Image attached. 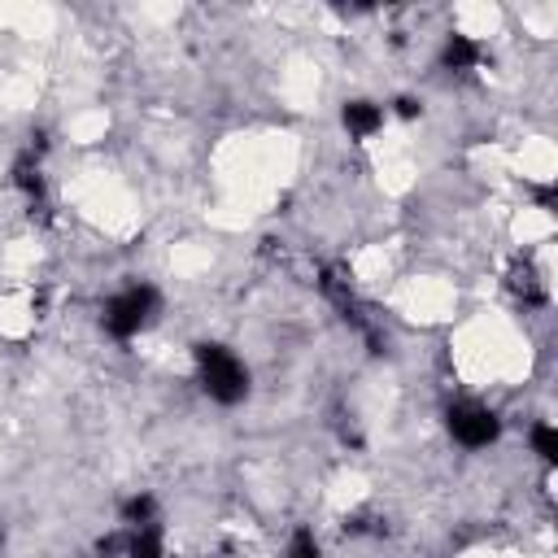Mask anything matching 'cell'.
<instances>
[{
  "instance_id": "cell-1",
  "label": "cell",
  "mask_w": 558,
  "mask_h": 558,
  "mask_svg": "<svg viewBox=\"0 0 558 558\" xmlns=\"http://www.w3.org/2000/svg\"><path fill=\"white\" fill-rule=\"evenodd\" d=\"M192 366H196V384L214 405H240L253 388V375L244 366V357L231 344L218 340H196L192 344Z\"/></svg>"
},
{
  "instance_id": "cell-2",
  "label": "cell",
  "mask_w": 558,
  "mask_h": 558,
  "mask_svg": "<svg viewBox=\"0 0 558 558\" xmlns=\"http://www.w3.org/2000/svg\"><path fill=\"white\" fill-rule=\"evenodd\" d=\"M157 314H161V292H157L153 283H144V279H131V283H122V288L100 305V327H105L109 340L126 344V340L144 336V331L157 323Z\"/></svg>"
},
{
  "instance_id": "cell-3",
  "label": "cell",
  "mask_w": 558,
  "mask_h": 558,
  "mask_svg": "<svg viewBox=\"0 0 558 558\" xmlns=\"http://www.w3.org/2000/svg\"><path fill=\"white\" fill-rule=\"evenodd\" d=\"M445 432L462 449H488L501 436V418H497L493 405H484L475 397H458V401L445 405Z\"/></svg>"
},
{
  "instance_id": "cell-4",
  "label": "cell",
  "mask_w": 558,
  "mask_h": 558,
  "mask_svg": "<svg viewBox=\"0 0 558 558\" xmlns=\"http://www.w3.org/2000/svg\"><path fill=\"white\" fill-rule=\"evenodd\" d=\"M9 183L17 187V196L31 205V214L48 209V179H44V135H31V144L13 157Z\"/></svg>"
},
{
  "instance_id": "cell-5",
  "label": "cell",
  "mask_w": 558,
  "mask_h": 558,
  "mask_svg": "<svg viewBox=\"0 0 558 558\" xmlns=\"http://www.w3.org/2000/svg\"><path fill=\"white\" fill-rule=\"evenodd\" d=\"M484 61H488V48L475 35H466V31H449L440 52H436V65L445 74H475Z\"/></svg>"
},
{
  "instance_id": "cell-6",
  "label": "cell",
  "mask_w": 558,
  "mask_h": 558,
  "mask_svg": "<svg viewBox=\"0 0 558 558\" xmlns=\"http://www.w3.org/2000/svg\"><path fill=\"white\" fill-rule=\"evenodd\" d=\"M384 122H388V105H379V100L353 96V100L340 105V126H344V135H349L353 144H366L371 135H379Z\"/></svg>"
},
{
  "instance_id": "cell-7",
  "label": "cell",
  "mask_w": 558,
  "mask_h": 558,
  "mask_svg": "<svg viewBox=\"0 0 558 558\" xmlns=\"http://www.w3.org/2000/svg\"><path fill=\"white\" fill-rule=\"evenodd\" d=\"M506 288H510V296H514L523 310H541V305H549V288H545V279H541L536 266L523 262V257L510 262V270H506Z\"/></svg>"
},
{
  "instance_id": "cell-8",
  "label": "cell",
  "mask_w": 558,
  "mask_h": 558,
  "mask_svg": "<svg viewBox=\"0 0 558 558\" xmlns=\"http://www.w3.org/2000/svg\"><path fill=\"white\" fill-rule=\"evenodd\" d=\"M122 558H166V527H161V519L144 523V527H126Z\"/></svg>"
},
{
  "instance_id": "cell-9",
  "label": "cell",
  "mask_w": 558,
  "mask_h": 558,
  "mask_svg": "<svg viewBox=\"0 0 558 558\" xmlns=\"http://www.w3.org/2000/svg\"><path fill=\"white\" fill-rule=\"evenodd\" d=\"M161 519V506L153 493H131L122 506H118V523L122 527H144V523H157Z\"/></svg>"
},
{
  "instance_id": "cell-10",
  "label": "cell",
  "mask_w": 558,
  "mask_h": 558,
  "mask_svg": "<svg viewBox=\"0 0 558 558\" xmlns=\"http://www.w3.org/2000/svg\"><path fill=\"white\" fill-rule=\"evenodd\" d=\"M527 445H532V453L545 462V466H558V427L554 423H532V432H527Z\"/></svg>"
},
{
  "instance_id": "cell-11",
  "label": "cell",
  "mask_w": 558,
  "mask_h": 558,
  "mask_svg": "<svg viewBox=\"0 0 558 558\" xmlns=\"http://www.w3.org/2000/svg\"><path fill=\"white\" fill-rule=\"evenodd\" d=\"M283 558H323V545H318V536H314L310 527H296V532L288 536Z\"/></svg>"
},
{
  "instance_id": "cell-12",
  "label": "cell",
  "mask_w": 558,
  "mask_h": 558,
  "mask_svg": "<svg viewBox=\"0 0 558 558\" xmlns=\"http://www.w3.org/2000/svg\"><path fill=\"white\" fill-rule=\"evenodd\" d=\"M388 113H397V118H405V122H414V118L423 113V100H418V96H397Z\"/></svg>"
},
{
  "instance_id": "cell-13",
  "label": "cell",
  "mask_w": 558,
  "mask_h": 558,
  "mask_svg": "<svg viewBox=\"0 0 558 558\" xmlns=\"http://www.w3.org/2000/svg\"><path fill=\"white\" fill-rule=\"evenodd\" d=\"M532 196H536V209H541V214H558V192H554V183H536Z\"/></svg>"
},
{
  "instance_id": "cell-14",
  "label": "cell",
  "mask_w": 558,
  "mask_h": 558,
  "mask_svg": "<svg viewBox=\"0 0 558 558\" xmlns=\"http://www.w3.org/2000/svg\"><path fill=\"white\" fill-rule=\"evenodd\" d=\"M0 549H4V527H0Z\"/></svg>"
}]
</instances>
